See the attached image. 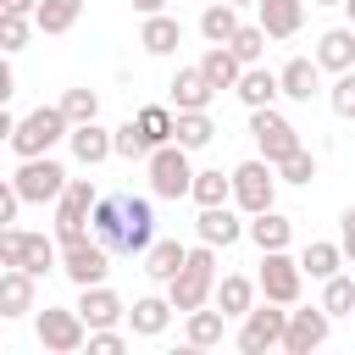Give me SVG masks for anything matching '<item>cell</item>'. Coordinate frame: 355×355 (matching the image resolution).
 <instances>
[{
  "label": "cell",
  "mask_w": 355,
  "mask_h": 355,
  "mask_svg": "<svg viewBox=\"0 0 355 355\" xmlns=\"http://www.w3.org/2000/svg\"><path fill=\"white\" fill-rule=\"evenodd\" d=\"M283 333H288V311H277V300H266V305H255L250 316H239V349H244V355L283 349Z\"/></svg>",
  "instance_id": "cell-11"
},
{
  "label": "cell",
  "mask_w": 355,
  "mask_h": 355,
  "mask_svg": "<svg viewBox=\"0 0 355 355\" xmlns=\"http://www.w3.org/2000/svg\"><path fill=\"white\" fill-rule=\"evenodd\" d=\"M233 6H255V0H233Z\"/></svg>",
  "instance_id": "cell-51"
},
{
  "label": "cell",
  "mask_w": 355,
  "mask_h": 355,
  "mask_svg": "<svg viewBox=\"0 0 355 355\" xmlns=\"http://www.w3.org/2000/svg\"><path fill=\"white\" fill-rule=\"evenodd\" d=\"M250 239H255V250H288L294 222H288L283 211H255V216H250Z\"/></svg>",
  "instance_id": "cell-28"
},
{
  "label": "cell",
  "mask_w": 355,
  "mask_h": 355,
  "mask_svg": "<svg viewBox=\"0 0 355 355\" xmlns=\"http://www.w3.org/2000/svg\"><path fill=\"white\" fill-rule=\"evenodd\" d=\"M239 28H244V22H239V6H233V0H216V6L200 11V33H205V44H227Z\"/></svg>",
  "instance_id": "cell-30"
},
{
  "label": "cell",
  "mask_w": 355,
  "mask_h": 355,
  "mask_svg": "<svg viewBox=\"0 0 355 355\" xmlns=\"http://www.w3.org/2000/svg\"><path fill=\"white\" fill-rule=\"evenodd\" d=\"M61 272H67L78 288L105 283V272H111V250H105L100 239H72V244H61Z\"/></svg>",
  "instance_id": "cell-13"
},
{
  "label": "cell",
  "mask_w": 355,
  "mask_h": 355,
  "mask_svg": "<svg viewBox=\"0 0 355 355\" xmlns=\"http://www.w3.org/2000/svg\"><path fill=\"white\" fill-rule=\"evenodd\" d=\"M200 67H205V78H211L216 89H239V78H244V61L233 55V44H211V50L200 55Z\"/></svg>",
  "instance_id": "cell-31"
},
{
  "label": "cell",
  "mask_w": 355,
  "mask_h": 355,
  "mask_svg": "<svg viewBox=\"0 0 355 355\" xmlns=\"http://www.w3.org/2000/svg\"><path fill=\"white\" fill-rule=\"evenodd\" d=\"M94 183L89 178H72L67 183V194L55 200V239L61 244H72V239H89V222H94Z\"/></svg>",
  "instance_id": "cell-9"
},
{
  "label": "cell",
  "mask_w": 355,
  "mask_h": 355,
  "mask_svg": "<svg viewBox=\"0 0 355 355\" xmlns=\"http://www.w3.org/2000/svg\"><path fill=\"white\" fill-rule=\"evenodd\" d=\"M78 311H83V322L89 327H116L122 316H128V305L105 288V283H89V288H78Z\"/></svg>",
  "instance_id": "cell-19"
},
{
  "label": "cell",
  "mask_w": 355,
  "mask_h": 355,
  "mask_svg": "<svg viewBox=\"0 0 355 355\" xmlns=\"http://www.w3.org/2000/svg\"><path fill=\"white\" fill-rule=\"evenodd\" d=\"M122 349H128V338L116 327H89V355H122Z\"/></svg>",
  "instance_id": "cell-44"
},
{
  "label": "cell",
  "mask_w": 355,
  "mask_h": 355,
  "mask_svg": "<svg viewBox=\"0 0 355 355\" xmlns=\"http://www.w3.org/2000/svg\"><path fill=\"white\" fill-rule=\"evenodd\" d=\"M183 261H189V250H183L178 239H155V244L144 250V277H155V283H172V277L183 272Z\"/></svg>",
  "instance_id": "cell-25"
},
{
  "label": "cell",
  "mask_w": 355,
  "mask_h": 355,
  "mask_svg": "<svg viewBox=\"0 0 355 355\" xmlns=\"http://www.w3.org/2000/svg\"><path fill=\"white\" fill-rule=\"evenodd\" d=\"M67 144H72V155H78L83 166H100L105 155H116V128H100V122H78V128L67 133Z\"/></svg>",
  "instance_id": "cell-17"
},
{
  "label": "cell",
  "mask_w": 355,
  "mask_h": 355,
  "mask_svg": "<svg viewBox=\"0 0 355 355\" xmlns=\"http://www.w3.org/2000/svg\"><path fill=\"white\" fill-rule=\"evenodd\" d=\"M189 200H194V205H227V200H233V172H222V166H205V172H194V189H189Z\"/></svg>",
  "instance_id": "cell-33"
},
{
  "label": "cell",
  "mask_w": 355,
  "mask_h": 355,
  "mask_svg": "<svg viewBox=\"0 0 355 355\" xmlns=\"http://www.w3.org/2000/svg\"><path fill=\"white\" fill-rule=\"evenodd\" d=\"M11 183L22 189V200H28V205H44V200H61L72 178H67V166H61V161H50V155H28V161L11 172Z\"/></svg>",
  "instance_id": "cell-8"
},
{
  "label": "cell",
  "mask_w": 355,
  "mask_h": 355,
  "mask_svg": "<svg viewBox=\"0 0 355 355\" xmlns=\"http://www.w3.org/2000/svg\"><path fill=\"white\" fill-rule=\"evenodd\" d=\"M67 133H72L67 111H61V105H39V111H28V116L17 122V133H11L6 144L17 150V161H28V155H50Z\"/></svg>",
  "instance_id": "cell-3"
},
{
  "label": "cell",
  "mask_w": 355,
  "mask_h": 355,
  "mask_svg": "<svg viewBox=\"0 0 355 355\" xmlns=\"http://www.w3.org/2000/svg\"><path fill=\"white\" fill-rule=\"evenodd\" d=\"M78 17H83V0H39L33 28H39V33H67Z\"/></svg>",
  "instance_id": "cell-34"
},
{
  "label": "cell",
  "mask_w": 355,
  "mask_h": 355,
  "mask_svg": "<svg viewBox=\"0 0 355 355\" xmlns=\"http://www.w3.org/2000/svg\"><path fill=\"white\" fill-rule=\"evenodd\" d=\"M255 294H261V283H250V277H239V272H227V277L216 283V305H222L227 316H250V311H255Z\"/></svg>",
  "instance_id": "cell-32"
},
{
  "label": "cell",
  "mask_w": 355,
  "mask_h": 355,
  "mask_svg": "<svg viewBox=\"0 0 355 355\" xmlns=\"http://www.w3.org/2000/svg\"><path fill=\"white\" fill-rule=\"evenodd\" d=\"M211 139H216V122L205 111H178V144L183 150H205Z\"/></svg>",
  "instance_id": "cell-36"
},
{
  "label": "cell",
  "mask_w": 355,
  "mask_h": 355,
  "mask_svg": "<svg viewBox=\"0 0 355 355\" xmlns=\"http://www.w3.org/2000/svg\"><path fill=\"white\" fill-rule=\"evenodd\" d=\"M272 194H277V166L261 155V161H239L233 166V205L244 216L255 211H272Z\"/></svg>",
  "instance_id": "cell-6"
},
{
  "label": "cell",
  "mask_w": 355,
  "mask_h": 355,
  "mask_svg": "<svg viewBox=\"0 0 355 355\" xmlns=\"http://www.w3.org/2000/svg\"><path fill=\"white\" fill-rule=\"evenodd\" d=\"M28 28H33L28 17H17V11H0V50H6V55H17V50L28 44Z\"/></svg>",
  "instance_id": "cell-41"
},
{
  "label": "cell",
  "mask_w": 355,
  "mask_h": 355,
  "mask_svg": "<svg viewBox=\"0 0 355 355\" xmlns=\"http://www.w3.org/2000/svg\"><path fill=\"white\" fill-rule=\"evenodd\" d=\"M139 128H144L150 144H172V139H178V111H172V105H144V111H139Z\"/></svg>",
  "instance_id": "cell-35"
},
{
  "label": "cell",
  "mask_w": 355,
  "mask_h": 355,
  "mask_svg": "<svg viewBox=\"0 0 355 355\" xmlns=\"http://www.w3.org/2000/svg\"><path fill=\"white\" fill-rule=\"evenodd\" d=\"M194 233H200L205 244H222V250H227V244H239V239L250 233V222H239L227 205H200V222H194Z\"/></svg>",
  "instance_id": "cell-18"
},
{
  "label": "cell",
  "mask_w": 355,
  "mask_h": 355,
  "mask_svg": "<svg viewBox=\"0 0 355 355\" xmlns=\"http://www.w3.org/2000/svg\"><path fill=\"white\" fill-rule=\"evenodd\" d=\"M61 111H67L72 128H78V122H94V116H100V94H94V89H67V94H61Z\"/></svg>",
  "instance_id": "cell-39"
},
{
  "label": "cell",
  "mask_w": 355,
  "mask_h": 355,
  "mask_svg": "<svg viewBox=\"0 0 355 355\" xmlns=\"http://www.w3.org/2000/svg\"><path fill=\"white\" fill-rule=\"evenodd\" d=\"M233 94H239L250 111H261V105H272V100L283 94V83H277V72H266V67L255 61V67H244V78H239V89H233Z\"/></svg>",
  "instance_id": "cell-24"
},
{
  "label": "cell",
  "mask_w": 355,
  "mask_h": 355,
  "mask_svg": "<svg viewBox=\"0 0 355 355\" xmlns=\"http://www.w3.org/2000/svg\"><path fill=\"white\" fill-rule=\"evenodd\" d=\"M28 311H33V272L6 266L0 272V316H28Z\"/></svg>",
  "instance_id": "cell-21"
},
{
  "label": "cell",
  "mask_w": 355,
  "mask_h": 355,
  "mask_svg": "<svg viewBox=\"0 0 355 355\" xmlns=\"http://www.w3.org/2000/svg\"><path fill=\"white\" fill-rule=\"evenodd\" d=\"M139 44H144L150 55H172V50L183 44V28H178V17H166V11L144 17V28H139Z\"/></svg>",
  "instance_id": "cell-27"
},
{
  "label": "cell",
  "mask_w": 355,
  "mask_h": 355,
  "mask_svg": "<svg viewBox=\"0 0 355 355\" xmlns=\"http://www.w3.org/2000/svg\"><path fill=\"white\" fill-rule=\"evenodd\" d=\"M150 150H155V144L144 139V128H139V116H128V122L116 128V155H122V161H139V155H150Z\"/></svg>",
  "instance_id": "cell-40"
},
{
  "label": "cell",
  "mask_w": 355,
  "mask_h": 355,
  "mask_svg": "<svg viewBox=\"0 0 355 355\" xmlns=\"http://www.w3.org/2000/svg\"><path fill=\"white\" fill-rule=\"evenodd\" d=\"M344 17H349V28H355V0H344Z\"/></svg>",
  "instance_id": "cell-49"
},
{
  "label": "cell",
  "mask_w": 355,
  "mask_h": 355,
  "mask_svg": "<svg viewBox=\"0 0 355 355\" xmlns=\"http://www.w3.org/2000/svg\"><path fill=\"white\" fill-rule=\"evenodd\" d=\"M261 294L277 300V305H300V288H305V266L288 255V250H261Z\"/></svg>",
  "instance_id": "cell-10"
},
{
  "label": "cell",
  "mask_w": 355,
  "mask_h": 355,
  "mask_svg": "<svg viewBox=\"0 0 355 355\" xmlns=\"http://www.w3.org/2000/svg\"><path fill=\"white\" fill-rule=\"evenodd\" d=\"M277 83H283V100L311 105V94L322 89V61H316V55H288L283 72H277Z\"/></svg>",
  "instance_id": "cell-15"
},
{
  "label": "cell",
  "mask_w": 355,
  "mask_h": 355,
  "mask_svg": "<svg viewBox=\"0 0 355 355\" xmlns=\"http://www.w3.org/2000/svg\"><path fill=\"white\" fill-rule=\"evenodd\" d=\"M227 322H233V316H227L222 305H211V311L200 305V311H189V327H183V338H189L194 349H211V344H222Z\"/></svg>",
  "instance_id": "cell-26"
},
{
  "label": "cell",
  "mask_w": 355,
  "mask_h": 355,
  "mask_svg": "<svg viewBox=\"0 0 355 355\" xmlns=\"http://www.w3.org/2000/svg\"><path fill=\"white\" fill-rule=\"evenodd\" d=\"M327 333H333V316H327V305H311V311H288V333H283V349H288V355H311V349H322V344H327Z\"/></svg>",
  "instance_id": "cell-14"
},
{
  "label": "cell",
  "mask_w": 355,
  "mask_h": 355,
  "mask_svg": "<svg viewBox=\"0 0 355 355\" xmlns=\"http://www.w3.org/2000/svg\"><path fill=\"white\" fill-rule=\"evenodd\" d=\"M266 39H272V33H266L261 22H244V28H239V33L227 39V44H233V55H239L244 67H255V61L266 55Z\"/></svg>",
  "instance_id": "cell-37"
},
{
  "label": "cell",
  "mask_w": 355,
  "mask_h": 355,
  "mask_svg": "<svg viewBox=\"0 0 355 355\" xmlns=\"http://www.w3.org/2000/svg\"><path fill=\"white\" fill-rule=\"evenodd\" d=\"M94 239L111 255H144L155 244V205L139 194H100L94 200Z\"/></svg>",
  "instance_id": "cell-1"
},
{
  "label": "cell",
  "mask_w": 355,
  "mask_h": 355,
  "mask_svg": "<svg viewBox=\"0 0 355 355\" xmlns=\"http://www.w3.org/2000/svg\"><path fill=\"white\" fill-rule=\"evenodd\" d=\"M166 300L189 316V311H200V305H211L216 300V244H194L189 250V261H183V272L166 283Z\"/></svg>",
  "instance_id": "cell-2"
},
{
  "label": "cell",
  "mask_w": 355,
  "mask_h": 355,
  "mask_svg": "<svg viewBox=\"0 0 355 355\" xmlns=\"http://www.w3.org/2000/svg\"><path fill=\"white\" fill-rule=\"evenodd\" d=\"M172 300H161V294H144V300H133L128 305V327L139 333V338H161L166 333V322H172Z\"/></svg>",
  "instance_id": "cell-20"
},
{
  "label": "cell",
  "mask_w": 355,
  "mask_h": 355,
  "mask_svg": "<svg viewBox=\"0 0 355 355\" xmlns=\"http://www.w3.org/2000/svg\"><path fill=\"white\" fill-rule=\"evenodd\" d=\"M39 344L50 349V355H78L83 344H89V322H83V311L72 305H44L39 311Z\"/></svg>",
  "instance_id": "cell-7"
},
{
  "label": "cell",
  "mask_w": 355,
  "mask_h": 355,
  "mask_svg": "<svg viewBox=\"0 0 355 355\" xmlns=\"http://www.w3.org/2000/svg\"><path fill=\"white\" fill-rule=\"evenodd\" d=\"M61 239H44V233H22V227H0V266H28L33 277L55 272L61 266Z\"/></svg>",
  "instance_id": "cell-5"
},
{
  "label": "cell",
  "mask_w": 355,
  "mask_h": 355,
  "mask_svg": "<svg viewBox=\"0 0 355 355\" xmlns=\"http://www.w3.org/2000/svg\"><path fill=\"white\" fill-rule=\"evenodd\" d=\"M250 133H255V144H261V155L277 166V161H288L294 150H300V128L283 116V111H272V105H261V111H250Z\"/></svg>",
  "instance_id": "cell-12"
},
{
  "label": "cell",
  "mask_w": 355,
  "mask_h": 355,
  "mask_svg": "<svg viewBox=\"0 0 355 355\" xmlns=\"http://www.w3.org/2000/svg\"><path fill=\"white\" fill-rule=\"evenodd\" d=\"M255 11H261V28L272 39H294L305 22V0H255Z\"/></svg>",
  "instance_id": "cell-22"
},
{
  "label": "cell",
  "mask_w": 355,
  "mask_h": 355,
  "mask_svg": "<svg viewBox=\"0 0 355 355\" xmlns=\"http://www.w3.org/2000/svg\"><path fill=\"white\" fill-rule=\"evenodd\" d=\"M327 100H333V111H338V116H349V122H355V67H349V72H338V83L327 89Z\"/></svg>",
  "instance_id": "cell-43"
},
{
  "label": "cell",
  "mask_w": 355,
  "mask_h": 355,
  "mask_svg": "<svg viewBox=\"0 0 355 355\" xmlns=\"http://www.w3.org/2000/svg\"><path fill=\"white\" fill-rule=\"evenodd\" d=\"M322 305H327V316H355V283L344 272H333L322 283Z\"/></svg>",
  "instance_id": "cell-38"
},
{
  "label": "cell",
  "mask_w": 355,
  "mask_h": 355,
  "mask_svg": "<svg viewBox=\"0 0 355 355\" xmlns=\"http://www.w3.org/2000/svg\"><path fill=\"white\" fill-rule=\"evenodd\" d=\"M316 61H322V72H349L355 67V28H327L316 39Z\"/></svg>",
  "instance_id": "cell-23"
},
{
  "label": "cell",
  "mask_w": 355,
  "mask_h": 355,
  "mask_svg": "<svg viewBox=\"0 0 355 355\" xmlns=\"http://www.w3.org/2000/svg\"><path fill=\"white\" fill-rule=\"evenodd\" d=\"M277 178H283V183H311V178H316V155L300 144L288 161H277Z\"/></svg>",
  "instance_id": "cell-42"
},
{
  "label": "cell",
  "mask_w": 355,
  "mask_h": 355,
  "mask_svg": "<svg viewBox=\"0 0 355 355\" xmlns=\"http://www.w3.org/2000/svg\"><path fill=\"white\" fill-rule=\"evenodd\" d=\"M133 11H144V17H155V11H166V0H133Z\"/></svg>",
  "instance_id": "cell-48"
},
{
  "label": "cell",
  "mask_w": 355,
  "mask_h": 355,
  "mask_svg": "<svg viewBox=\"0 0 355 355\" xmlns=\"http://www.w3.org/2000/svg\"><path fill=\"white\" fill-rule=\"evenodd\" d=\"M0 11H17V17H33L39 0H0Z\"/></svg>",
  "instance_id": "cell-47"
},
{
  "label": "cell",
  "mask_w": 355,
  "mask_h": 355,
  "mask_svg": "<svg viewBox=\"0 0 355 355\" xmlns=\"http://www.w3.org/2000/svg\"><path fill=\"white\" fill-rule=\"evenodd\" d=\"M144 172H150V194L155 200H183L194 189V166H189V150L172 139V144H155L144 155Z\"/></svg>",
  "instance_id": "cell-4"
},
{
  "label": "cell",
  "mask_w": 355,
  "mask_h": 355,
  "mask_svg": "<svg viewBox=\"0 0 355 355\" xmlns=\"http://www.w3.org/2000/svg\"><path fill=\"white\" fill-rule=\"evenodd\" d=\"M166 89H172V111H205L211 94H216V83L205 78V67H178V78Z\"/></svg>",
  "instance_id": "cell-16"
},
{
  "label": "cell",
  "mask_w": 355,
  "mask_h": 355,
  "mask_svg": "<svg viewBox=\"0 0 355 355\" xmlns=\"http://www.w3.org/2000/svg\"><path fill=\"white\" fill-rule=\"evenodd\" d=\"M311 6H344V0H311Z\"/></svg>",
  "instance_id": "cell-50"
},
{
  "label": "cell",
  "mask_w": 355,
  "mask_h": 355,
  "mask_svg": "<svg viewBox=\"0 0 355 355\" xmlns=\"http://www.w3.org/2000/svg\"><path fill=\"white\" fill-rule=\"evenodd\" d=\"M344 261H349V255H344V244H333V239H311V244H305V255H300L305 277H316V283H327Z\"/></svg>",
  "instance_id": "cell-29"
},
{
  "label": "cell",
  "mask_w": 355,
  "mask_h": 355,
  "mask_svg": "<svg viewBox=\"0 0 355 355\" xmlns=\"http://www.w3.org/2000/svg\"><path fill=\"white\" fill-rule=\"evenodd\" d=\"M338 227H344V233H338V244H344V255L355 261V205H349V211L338 216Z\"/></svg>",
  "instance_id": "cell-46"
},
{
  "label": "cell",
  "mask_w": 355,
  "mask_h": 355,
  "mask_svg": "<svg viewBox=\"0 0 355 355\" xmlns=\"http://www.w3.org/2000/svg\"><path fill=\"white\" fill-rule=\"evenodd\" d=\"M22 205H28V200H22V189H17V183H11V178H6V183H0V227H11V222H17V211H22Z\"/></svg>",
  "instance_id": "cell-45"
}]
</instances>
